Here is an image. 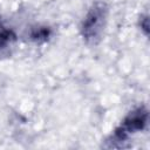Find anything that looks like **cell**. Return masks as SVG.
Returning <instances> with one entry per match:
<instances>
[{
    "mask_svg": "<svg viewBox=\"0 0 150 150\" xmlns=\"http://www.w3.org/2000/svg\"><path fill=\"white\" fill-rule=\"evenodd\" d=\"M148 123V109L144 105H139L132 109L122 121V123L115 129L107 148H123V143L128 139L129 135L142 131Z\"/></svg>",
    "mask_w": 150,
    "mask_h": 150,
    "instance_id": "obj_1",
    "label": "cell"
},
{
    "mask_svg": "<svg viewBox=\"0 0 150 150\" xmlns=\"http://www.w3.org/2000/svg\"><path fill=\"white\" fill-rule=\"evenodd\" d=\"M107 16L108 9L103 2H96L89 8L80 28L81 35L87 43L96 45L100 42L105 28Z\"/></svg>",
    "mask_w": 150,
    "mask_h": 150,
    "instance_id": "obj_2",
    "label": "cell"
},
{
    "mask_svg": "<svg viewBox=\"0 0 150 150\" xmlns=\"http://www.w3.org/2000/svg\"><path fill=\"white\" fill-rule=\"evenodd\" d=\"M52 35V30L49 27H46V26H39V27H35L30 30V39L34 41V42H46Z\"/></svg>",
    "mask_w": 150,
    "mask_h": 150,
    "instance_id": "obj_3",
    "label": "cell"
},
{
    "mask_svg": "<svg viewBox=\"0 0 150 150\" xmlns=\"http://www.w3.org/2000/svg\"><path fill=\"white\" fill-rule=\"evenodd\" d=\"M16 41V34L9 28L0 29V49H5Z\"/></svg>",
    "mask_w": 150,
    "mask_h": 150,
    "instance_id": "obj_4",
    "label": "cell"
},
{
    "mask_svg": "<svg viewBox=\"0 0 150 150\" xmlns=\"http://www.w3.org/2000/svg\"><path fill=\"white\" fill-rule=\"evenodd\" d=\"M139 26H141V29L144 32V34L148 35V33H149V19H148V15H142L139 18Z\"/></svg>",
    "mask_w": 150,
    "mask_h": 150,
    "instance_id": "obj_5",
    "label": "cell"
}]
</instances>
